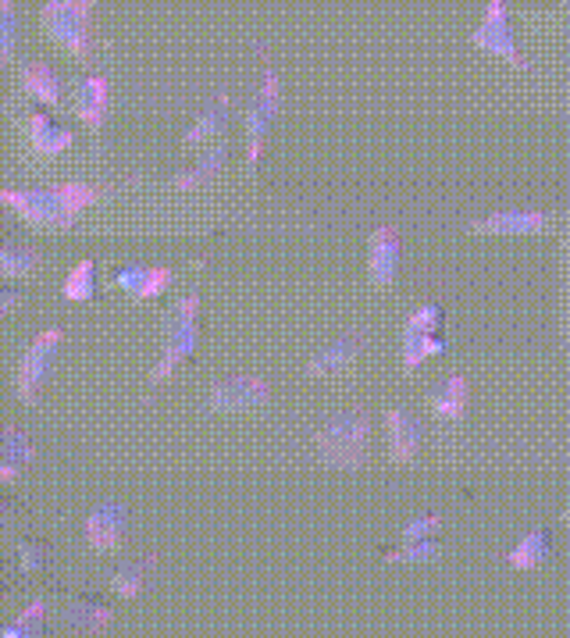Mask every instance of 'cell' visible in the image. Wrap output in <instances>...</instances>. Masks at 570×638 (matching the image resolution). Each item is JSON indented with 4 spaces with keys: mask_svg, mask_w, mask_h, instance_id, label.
Returning a JSON list of instances; mask_svg holds the SVG:
<instances>
[{
    "mask_svg": "<svg viewBox=\"0 0 570 638\" xmlns=\"http://www.w3.org/2000/svg\"><path fill=\"white\" fill-rule=\"evenodd\" d=\"M278 104H282L278 72L272 65H264V86L246 111V165L250 168H257V161L264 157V139L272 133V122L278 118Z\"/></svg>",
    "mask_w": 570,
    "mask_h": 638,
    "instance_id": "52a82bcc",
    "label": "cell"
},
{
    "mask_svg": "<svg viewBox=\"0 0 570 638\" xmlns=\"http://www.w3.org/2000/svg\"><path fill=\"white\" fill-rule=\"evenodd\" d=\"M46 36L57 40L68 54L89 57L93 51V4L89 0H46L40 8Z\"/></svg>",
    "mask_w": 570,
    "mask_h": 638,
    "instance_id": "277c9868",
    "label": "cell"
},
{
    "mask_svg": "<svg viewBox=\"0 0 570 638\" xmlns=\"http://www.w3.org/2000/svg\"><path fill=\"white\" fill-rule=\"evenodd\" d=\"M0 229H4V226H0Z\"/></svg>",
    "mask_w": 570,
    "mask_h": 638,
    "instance_id": "e575fe53",
    "label": "cell"
},
{
    "mask_svg": "<svg viewBox=\"0 0 570 638\" xmlns=\"http://www.w3.org/2000/svg\"><path fill=\"white\" fill-rule=\"evenodd\" d=\"M43 614H46V603H43V599L29 603L25 610L19 614V620L0 631V638H43Z\"/></svg>",
    "mask_w": 570,
    "mask_h": 638,
    "instance_id": "f1b7e54d",
    "label": "cell"
},
{
    "mask_svg": "<svg viewBox=\"0 0 570 638\" xmlns=\"http://www.w3.org/2000/svg\"><path fill=\"white\" fill-rule=\"evenodd\" d=\"M22 86L33 93L36 101H43L46 107H57L65 101V83H61V75L46 65V61H29L22 69Z\"/></svg>",
    "mask_w": 570,
    "mask_h": 638,
    "instance_id": "7402d4cb",
    "label": "cell"
},
{
    "mask_svg": "<svg viewBox=\"0 0 570 638\" xmlns=\"http://www.w3.org/2000/svg\"><path fill=\"white\" fill-rule=\"evenodd\" d=\"M29 143H33V150L36 154H61V150H68L72 143H75V133L65 129L57 118H51L46 111H33L29 115Z\"/></svg>",
    "mask_w": 570,
    "mask_h": 638,
    "instance_id": "d6986e66",
    "label": "cell"
},
{
    "mask_svg": "<svg viewBox=\"0 0 570 638\" xmlns=\"http://www.w3.org/2000/svg\"><path fill=\"white\" fill-rule=\"evenodd\" d=\"M442 325H446V314H442L439 303H424L403 328V372H418L424 357L442 354L446 349V336H442Z\"/></svg>",
    "mask_w": 570,
    "mask_h": 638,
    "instance_id": "5b68a950",
    "label": "cell"
},
{
    "mask_svg": "<svg viewBox=\"0 0 570 638\" xmlns=\"http://www.w3.org/2000/svg\"><path fill=\"white\" fill-rule=\"evenodd\" d=\"M439 529H442V517H439V514H418V517L403 529V542H428V538H439Z\"/></svg>",
    "mask_w": 570,
    "mask_h": 638,
    "instance_id": "4dcf8cb0",
    "label": "cell"
},
{
    "mask_svg": "<svg viewBox=\"0 0 570 638\" xmlns=\"http://www.w3.org/2000/svg\"><path fill=\"white\" fill-rule=\"evenodd\" d=\"M552 546H557V538H552L549 529H531V532L510 550V556H506V561H510L514 571H535V567H542L549 556H552Z\"/></svg>",
    "mask_w": 570,
    "mask_h": 638,
    "instance_id": "44dd1931",
    "label": "cell"
},
{
    "mask_svg": "<svg viewBox=\"0 0 570 638\" xmlns=\"http://www.w3.org/2000/svg\"><path fill=\"white\" fill-rule=\"evenodd\" d=\"M428 407H432L439 421H461L467 410V378L446 375L432 393H428Z\"/></svg>",
    "mask_w": 570,
    "mask_h": 638,
    "instance_id": "ac0fdd59",
    "label": "cell"
},
{
    "mask_svg": "<svg viewBox=\"0 0 570 638\" xmlns=\"http://www.w3.org/2000/svg\"><path fill=\"white\" fill-rule=\"evenodd\" d=\"M61 293H65V300H72V303L93 300V293H97V264H93V258H83L68 271V279H65V285H61Z\"/></svg>",
    "mask_w": 570,
    "mask_h": 638,
    "instance_id": "4316f807",
    "label": "cell"
},
{
    "mask_svg": "<svg viewBox=\"0 0 570 638\" xmlns=\"http://www.w3.org/2000/svg\"><path fill=\"white\" fill-rule=\"evenodd\" d=\"M65 343V328H46L40 336L29 343V349L19 360V375H14V393H19L22 404H36L40 400V389L46 375L54 368V357H57V346Z\"/></svg>",
    "mask_w": 570,
    "mask_h": 638,
    "instance_id": "8992f818",
    "label": "cell"
},
{
    "mask_svg": "<svg viewBox=\"0 0 570 638\" xmlns=\"http://www.w3.org/2000/svg\"><path fill=\"white\" fill-rule=\"evenodd\" d=\"M400 258H403V239L400 229L382 226L371 232V247H368V275L374 285H389L400 271Z\"/></svg>",
    "mask_w": 570,
    "mask_h": 638,
    "instance_id": "7c38bea8",
    "label": "cell"
},
{
    "mask_svg": "<svg viewBox=\"0 0 570 638\" xmlns=\"http://www.w3.org/2000/svg\"><path fill=\"white\" fill-rule=\"evenodd\" d=\"M46 553H51V546H46L43 538H25L22 546H19V556H22V571L25 574H36L43 564H46Z\"/></svg>",
    "mask_w": 570,
    "mask_h": 638,
    "instance_id": "1f68e13d",
    "label": "cell"
},
{
    "mask_svg": "<svg viewBox=\"0 0 570 638\" xmlns=\"http://www.w3.org/2000/svg\"><path fill=\"white\" fill-rule=\"evenodd\" d=\"M382 556L389 564H432L442 556L439 538H428V542H400V546H386Z\"/></svg>",
    "mask_w": 570,
    "mask_h": 638,
    "instance_id": "83f0119b",
    "label": "cell"
},
{
    "mask_svg": "<svg viewBox=\"0 0 570 638\" xmlns=\"http://www.w3.org/2000/svg\"><path fill=\"white\" fill-rule=\"evenodd\" d=\"M229 115H232V97H229V93H218V97L197 115L193 129L186 133V143H189V147H197V143H203V139L221 136V129L229 125Z\"/></svg>",
    "mask_w": 570,
    "mask_h": 638,
    "instance_id": "cb8c5ba5",
    "label": "cell"
},
{
    "mask_svg": "<svg viewBox=\"0 0 570 638\" xmlns=\"http://www.w3.org/2000/svg\"><path fill=\"white\" fill-rule=\"evenodd\" d=\"M14 43H19V14H14L11 0H0V72L14 54Z\"/></svg>",
    "mask_w": 570,
    "mask_h": 638,
    "instance_id": "f546056e",
    "label": "cell"
},
{
    "mask_svg": "<svg viewBox=\"0 0 570 638\" xmlns=\"http://www.w3.org/2000/svg\"><path fill=\"white\" fill-rule=\"evenodd\" d=\"M19 300H22V293L19 290H11V285H0V322L19 307Z\"/></svg>",
    "mask_w": 570,
    "mask_h": 638,
    "instance_id": "d6a6232c",
    "label": "cell"
},
{
    "mask_svg": "<svg viewBox=\"0 0 570 638\" xmlns=\"http://www.w3.org/2000/svg\"><path fill=\"white\" fill-rule=\"evenodd\" d=\"M97 197L101 189L89 182H61L46 189H0V203H8L29 226H43V229L75 226V218Z\"/></svg>",
    "mask_w": 570,
    "mask_h": 638,
    "instance_id": "6da1fadb",
    "label": "cell"
},
{
    "mask_svg": "<svg viewBox=\"0 0 570 638\" xmlns=\"http://www.w3.org/2000/svg\"><path fill=\"white\" fill-rule=\"evenodd\" d=\"M421 439H424V425L410 407H392L386 414V442H389L392 464H410L421 450Z\"/></svg>",
    "mask_w": 570,
    "mask_h": 638,
    "instance_id": "8fae6325",
    "label": "cell"
},
{
    "mask_svg": "<svg viewBox=\"0 0 570 638\" xmlns=\"http://www.w3.org/2000/svg\"><path fill=\"white\" fill-rule=\"evenodd\" d=\"M107 75H86L75 83V97H72V107H75V118L86 122V129H101L104 118H107Z\"/></svg>",
    "mask_w": 570,
    "mask_h": 638,
    "instance_id": "9a60e30c",
    "label": "cell"
},
{
    "mask_svg": "<svg viewBox=\"0 0 570 638\" xmlns=\"http://www.w3.org/2000/svg\"><path fill=\"white\" fill-rule=\"evenodd\" d=\"M360 349H363V328H353V332H346V336L331 339L328 346H321L318 354L310 357L307 372H310L314 378L339 375V372H346V368H350V364L360 357Z\"/></svg>",
    "mask_w": 570,
    "mask_h": 638,
    "instance_id": "5bb4252c",
    "label": "cell"
},
{
    "mask_svg": "<svg viewBox=\"0 0 570 638\" xmlns=\"http://www.w3.org/2000/svg\"><path fill=\"white\" fill-rule=\"evenodd\" d=\"M14 517V506H11V500L8 496H0V529H4V524Z\"/></svg>",
    "mask_w": 570,
    "mask_h": 638,
    "instance_id": "836d02e7",
    "label": "cell"
},
{
    "mask_svg": "<svg viewBox=\"0 0 570 638\" xmlns=\"http://www.w3.org/2000/svg\"><path fill=\"white\" fill-rule=\"evenodd\" d=\"M267 381L264 378H253V375H235L218 381L211 389V410L214 414H246V410H257L267 404Z\"/></svg>",
    "mask_w": 570,
    "mask_h": 638,
    "instance_id": "9c48e42d",
    "label": "cell"
},
{
    "mask_svg": "<svg viewBox=\"0 0 570 638\" xmlns=\"http://www.w3.org/2000/svg\"><path fill=\"white\" fill-rule=\"evenodd\" d=\"M36 460V446L22 428H8L0 432V482H14L22 474V468H29Z\"/></svg>",
    "mask_w": 570,
    "mask_h": 638,
    "instance_id": "e0dca14e",
    "label": "cell"
},
{
    "mask_svg": "<svg viewBox=\"0 0 570 638\" xmlns=\"http://www.w3.org/2000/svg\"><path fill=\"white\" fill-rule=\"evenodd\" d=\"M154 567H157V556H154V553H147L142 561H125V564H118L115 574H110V588H115L122 599H136L142 588L150 585Z\"/></svg>",
    "mask_w": 570,
    "mask_h": 638,
    "instance_id": "d4e9b609",
    "label": "cell"
},
{
    "mask_svg": "<svg viewBox=\"0 0 570 638\" xmlns=\"http://www.w3.org/2000/svg\"><path fill=\"white\" fill-rule=\"evenodd\" d=\"M68 625H75L78 631H86V635H97V631H104L107 625H110V606H107V599L104 596H97V593H86V596H78L72 606H68Z\"/></svg>",
    "mask_w": 570,
    "mask_h": 638,
    "instance_id": "603a6c76",
    "label": "cell"
},
{
    "mask_svg": "<svg viewBox=\"0 0 570 638\" xmlns=\"http://www.w3.org/2000/svg\"><path fill=\"white\" fill-rule=\"evenodd\" d=\"M368 436H371V418L363 410H342L336 418H328L314 442H318L321 457L328 464L353 471L368 457Z\"/></svg>",
    "mask_w": 570,
    "mask_h": 638,
    "instance_id": "7a4b0ae2",
    "label": "cell"
},
{
    "mask_svg": "<svg viewBox=\"0 0 570 638\" xmlns=\"http://www.w3.org/2000/svg\"><path fill=\"white\" fill-rule=\"evenodd\" d=\"M471 43L478 46V51H488V54H496L503 61H510V65H517V69H528L525 54H520V43L514 36V29H510V14H506L503 0H488L485 19L471 33Z\"/></svg>",
    "mask_w": 570,
    "mask_h": 638,
    "instance_id": "ba28073f",
    "label": "cell"
},
{
    "mask_svg": "<svg viewBox=\"0 0 570 638\" xmlns=\"http://www.w3.org/2000/svg\"><path fill=\"white\" fill-rule=\"evenodd\" d=\"M40 268V253L29 243H8L0 247V279H25Z\"/></svg>",
    "mask_w": 570,
    "mask_h": 638,
    "instance_id": "484cf974",
    "label": "cell"
},
{
    "mask_svg": "<svg viewBox=\"0 0 570 638\" xmlns=\"http://www.w3.org/2000/svg\"><path fill=\"white\" fill-rule=\"evenodd\" d=\"M225 154H229V143L225 139H214V147H208L200 154V161L193 168L179 171L176 179H171V186L176 189H200V186H211L218 179L221 165H225Z\"/></svg>",
    "mask_w": 570,
    "mask_h": 638,
    "instance_id": "ffe728a7",
    "label": "cell"
},
{
    "mask_svg": "<svg viewBox=\"0 0 570 638\" xmlns=\"http://www.w3.org/2000/svg\"><path fill=\"white\" fill-rule=\"evenodd\" d=\"M197 314H200V296L197 293L182 296L176 307H171L168 322H165L161 357H157V368L150 372L154 386L168 381L189 357L197 354Z\"/></svg>",
    "mask_w": 570,
    "mask_h": 638,
    "instance_id": "3957f363",
    "label": "cell"
},
{
    "mask_svg": "<svg viewBox=\"0 0 570 638\" xmlns=\"http://www.w3.org/2000/svg\"><path fill=\"white\" fill-rule=\"evenodd\" d=\"M549 226V215L542 211H499L482 221H474L471 232L478 236H531Z\"/></svg>",
    "mask_w": 570,
    "mask_h": 638,
    "instance_id": "2e32d148",
    "label": "cell"
},
{
    "mask_svg": "<svg viewBox=\"0 0 570 638\" xmlns=\"http://www.w3.org/2000/svg\"><path fill=\"white\" fill-rule=\"evenodd\" d=\"M171 279H176V271L165 264H125L115 271V285L122 293H129L133 300L161 296L171 285Z\"/></svg>",
    "mask_w": 570,
    "mask_h": 638,
    "instance_id": "4fadbf2b",
    "label": "cell"
},
{
    "mask_svg": "<svg viewBox=\"0 0 570 638\" xmlns=\"http://www.w3.org/2000/svg\"><path fill=\"white\" fill-rule=\"evenodd\" d=\"M125 529H129V510L118 500H104L89 510L86 517V542L89 550L97 553H110V550H122L125 542Z\"/></svg>",
    "mask_w": 570,
    "mask_h": 638,
    "instance_id": "30bf717a",
    "label": "cell"
}]
</instances>
